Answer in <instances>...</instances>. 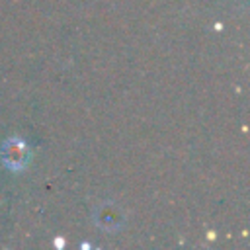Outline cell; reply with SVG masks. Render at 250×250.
I'll return each mask as SVG.
<instances>
[{"mask_svg": "<svg viewBox=\"0 0 250 250\" xmlns=\"http://www.w3.org/2000/svg\"><path fill=\"white\" fill-rule=\"evenodd\" d=\"M0 158L8 170L20 174L31 160V148L21 137H10L0 146Z\"/></svg>", "mask_w": 250, "mask_h": 250, "instance_id": "1", "label": "cell"}, {"mask_svg": "<svg viewBox=\"0 0 250 250\" xmlns=\"http://www.w3.org/2000/svg\"><path fill=\"white\" fill-rule=\"evenodd\" d=\"M55 246H59V248L64 246V240H62V238H57V240H55Z\"/></svg>", "mask_w": 250, "mask_h": 250, "instance_id": "3", "label": "cell"}, {"mask_svg": "<svg viewBox=\"0 0 250 250\" xmlns=\"http://www.w3.org/2000/svg\"><path fill=\"white\" fill-rule=\"evenodd\" d=\"M94 221L105 230H117L125 225V213L117 203L104 201L94 209Z\"/></svg>", "mask_w": 250, "mask_h": 250, "instance_id": "2", "label": "cell"}]
</instances>
